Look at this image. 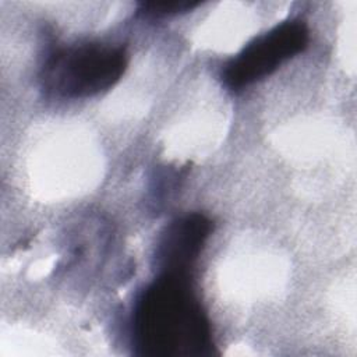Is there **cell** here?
Segmentation results:
<instances>
[{
  "label": "cell",
  "mask_w": 357,
  "mask_h": 357,
  "mask_svg": "<svg viewBox=\"0 0 357 357\" xmlns=\"http://www.w3.org/2000/svg\"><path fill=\"white\" fill-rule=\"evenodd\" d=\"M135 353L146 357L215 354L211 322L192 276L158 273L138 297L132 314Z\"/></svg>",
  "instance_id": "6da1fadb"
},
{
  "label": "cell",
  "mask_w": 357,
  "mask_h": 357,
  "mask_svg": "<svg viewBox=\"0 0 357 357\" xmlns=\"http://www.w3.org/2000/svg\"><path fill=\"white\" fill-rule=\"evenodd\" d=\"M128 56L123 46L86 42L53 52L40 71L47 95L61 99H84L114 86L127 70Z\"/></svg>",
  "instance_id": "7a4b0ae2"
},
{
  "label": "cell",
  "mask_w": 357,
  "mask_h": 357,
  "mask_svg": "<svg viewBox=\"0 0 357 357\" xmlns=\"http://www.w3.org/2000/svg\"><path fill=\"white\" fill-rule=\"evenodd\" d=\"M310 31L301 20H287L245 45L222 70V81L231 91L273 74L283 63L304 52Z\"/></svg>",
  "instance_id": "3957f363"
},
{
  "label": "cell",
  "mask_w": 357,
  "mask_h": 357,
  "mask_svg": "<svg viewBox=\"0 0 357 357\" xmlns=\"http://www.w3.org/2000/svg\"><path fill=\"white\" fill-rule=\"evenodd\" d=\"M212 230V220L202 213H190L173 220L155 247L156 272L192 276L191 271Z\"/></svg>",
  "instance_id": "277c9868"
},
{
  "label": "cell",
  "mask_w": 357,
  "mask_h": 357,
  "mask_svg": "<svg viewBox=\"0 0 357 357\" xmlns=\"http://www.w3.org/2000/svg\"><path fill=\"white\" fill-rule=\"evenodd\" d=\"M201 3L195 1H142L139 4V13L149 18H165L188 13L198 7Z\"/></svg>",
  "instance_id": "5b68a950"
}]
</instances>
